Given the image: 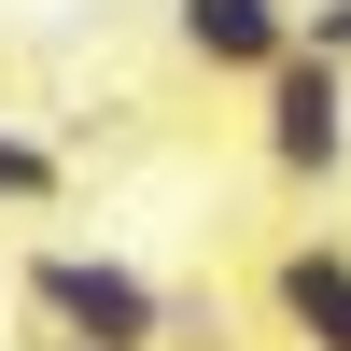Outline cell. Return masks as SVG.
I'll use <instances>...</instances> for the list:
<instances>
[{
    "label": "cell",
    "mask_w": 351,
    "mask_h": 351,
    "mask_svg": "<svg viewBox=\"0 0 351 351\" xmlns=\"http://www.w3.org/2000/svg\"><path fill=\"white\" fill-rule=\"evenodd\" d=\"M0 197H14V211H28V197H56V155H43V141H14V127H0Z\"/></svg>",
    "instance_id": "cell-5"
},
{
    "label": "cell",
    "mask_w": 351,
    "mask_h": 351,
    "mask_svg": "<svg viewBox=\"0 0 351 351\" xmlns=\"http://www.w3.org/2000/svg\"><path fill=\"white\" fill-rule=\"evenodd\" d=\"M267 309H281L295 351H351V253H337V239H295V253L267 267Z\"/></svg>",
    "instance_id": "cell-4"
},
{
    "label": "cell",
    "mask_w": 351,
    "mask_h": 351,
    "mask_svg": "<svg viewBox=\"0 0 351 351\" xmlns=\"http://www.w3.org/2000/svg\"><path fill=\"white\" fill-rule=\"evenodd\" d=\"M169 28H183V56L225 71V84H253V71L295 56V0H169Z\"/></svg>",
    "instance_id": "cell-3"
},
{
    "label": "cell",
    "mask_w": 351,
    "mask_h": 351,
    "mask_svg": "<svg viewBox=\"0 0 351 351\" xmlns=\"http://www.w3.org/2000/svg\"><path fill=\"white\" fill-rule=\"evenodd\" d=\"M28 351H71V337H28Z\"/></svg>",
    "instance_id": "cell-7"
},
{
    "label": "cell",
    "mask_w": 351,
    "mask_h": 351,
    "mask_svg": "<svg viewBox=\"0 0 351 351\" xmlns=\"http://www.w3.org/2000/svg\"><path fill=\"white\" fill-rule=\"evenodd\" d=\"M28 337H71V351H183V295L141 281L127 253L43 239V253H28Z\"/></svg>",
    "instance_id": "cell-1"
},
{
    "label": "cell",
    "mask_w": 351,
    "mask_h": 351,
    "mask_svg": "<svg viewBox=\"0 0 351 351\" xmlns=\"http://www.w3.org/2000/svg\"><path fill=\"white\" fill-rule=\"evenodd\" d=\"M295 43H309V56H337V71H351V0H295Z\"/></svg>",
    "instance_id": "cell-6"
},
{
    "label": "cell",
    "mask_w": 351,
    "mask_h": 351,
    "mask_svg": "<svg viewBox=\"0 0 351 351\" xmlns=\"http://www.w3.org/2000/svg\"><path fill=\"white\" fill-rule=\"evenodd\" d=\"M253 141H267V169L281 183H351V71L337 56H281V71H253Z\"/></svg>",
    "instance_id": "cell-2"
}]
</instances>
